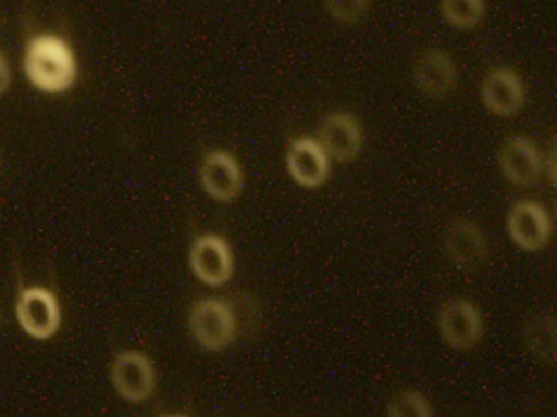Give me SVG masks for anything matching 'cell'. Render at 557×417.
I'll list each match as a JSON object with an SVG mask.
<instances>
[{
    "label": "cell",
    "instance_id": "obj_9",
    "mask_svg": "<svg viewBox=\"0 0 557 417\" xmlns=\"http://www.w3.org/2000/svg\"><path fill=\"white\" fill-rule=\"evenodd\" d=\"M199 178L205 192L220 203L234 201L245 186L240 163L236 161V156L224 149H213L205 153L199 167Z\"/></svg>",
    "mask_w": 557,
    "mask_h": 417
},
{
    "label": "cell",
    "instance_id": "obj_11",
    "mask_svg": "<svg viewBox=\"0 0 557 417\" xmlns=\"http://www.w3.org/2000/svg\"><path fill=\"white\" fill-rule=\"evenodd\" d=\"M413 81L418 90L429 99H447L457 88L456 61L443 49H426L418 54L413 70Z\"/></svg>",
    "mask_w": 557,
    "mask_h": 417
},
{
    "label": "cell",
    "instance_id": "obj_6",
    "mask_svg": "<svg viewBox=\"0 0 557 417\" xmlns=\"http://www.w3.org/2000/svg\"><path fill=\"white\" fill-rule=\"evenodd\" d=\"M190 269L207 287H224L234 271L228 242L218 235L197 236L190 244Z\"/></svg>",
    "mask_w": 557,
    "mask_h": 417
},
{
    "label": "cell",
    "instance_id": "obj_13",
    "mask_svg": "<svg viewBox=\"0 0 557 417\" xmlns=\"http://www.w3.org/2000/svg\"><path fill=\"white\" fill-rule=\"evenodd\" d=\"M482 103L497 117H513L527 104V86L511 67L491 70L481 86Z\"/></svg>",
    "mask_w": 557,
    "mask_h": 417
},
{
    "label": "cell",
    "instance_id": "obj_12",
    "mask_svg": "<svg viewBox=\"0 0 557 417\" xmlns=\"http://www.w3.org/2000/svg\"><path fill=\"white\" fill-rule=\"evenodd\" d=\"M315 138L330 159L338 163L354 161L363 149V130L351 111H334L326 115Z\"/></svg>",
    "mask_w": 557,
    "mask_h": 417
},
{
    "label": "cell",
    "instance_id": "obj_7",
    "mask_svg": "<svg viewBox=\"0 0 557 417\" xmlns=\"http://www.w3.org/2000/svg\"><path fill=\"white\" fill-rule=\"evenodd\" d=\"M447 260L463 271H479L488 260V244L481 226L472 219H454L443 232Z\"/></svg>",
    "mask_w": 557,
    "mask_h": 417
},
{
    "label": "cell",
    "instance_id": "obj_3",
    "mask_svg": "<svg viewBox=\"0 0 557 417\" xmlns=\"http://www.w3.org/2000/svg\"><path fill=\"white\" fill-rule=\"evenodd\" d=\"M188 328L205 351L228 349L238 332L232 305L218 296H207L193 303L188 312Z\"/></svg>",
    "mask_w": 557,
    "mask_h": 417
},
{
    "label": "cell",
    "instance_id": "obj_15",
    "mask_svg": "<svg viewBox=\"0 0 557 417\" xmlns=\"http://www.w3.org/2000/svg\"><path fill=\"white\" fill-rule=\"evenodd\" d=\"M522 339L532 357L543 364H554L557 355V328L554 315L536 313L527 321Z\"/></svg>",
    "mask_w": 557,
    "mask_h": 417
},
{
    "label": "cell",
    "instance_id": "obj_1",
    "mask_svg": "<svg viewBox=\"0 0 557 417\" xmlns=\"http://www.w3.org/2000/svg\"><path fill=\"white\" fill-rule=\"evenodd\" d=\"M24 74L38 92L52 97L65 94L76 86L79 74L76 51L61 34H34L24 52Z\"/></svg>",
    "mask_w": 557,
    "mask_h": 417
},
{
    "label": "cell",
    "instance_id": "obj_14",
    "mask_svg": "<svg viewBox=\"0 0 557 417\" xmlns=\"http://www.w3.org/2000/svg\"><path fill=\"white\" fill-rule=\"evenodd\" d=\"M499 167L507 182L516 186H532L543 174V155L534 142L524 136H509L499 149Z\"/></svg>",
    "mask_w": 557,
    "mask_h": 417
},
{
    "label": "cell",
    "instance_id": "obj_17",
    "mask_svg": "<svg viewBox=\"0 0 557 417\" xmlns=\"http://www.w3.org/2000/svg\"><path fill=\"white\" fill-rule=\"evenodd\" d=\"M434 414L432 403L420 391L406 389L399 391L388 401L391 417H431Z\"/></svg>",
    "mask_w": 557,
    "mask_h": 417
},
{
    "label": "cell",
    "instance_id": "obj_18",
    "mask_svg": "<svg viewBox=\"0 0 557 417\" xmlns=\"http://www.w3.org/2000/svg\"><path fill=\"white\" fill-rule=\"evenodd\" d=\"M330 17L341 26H357L370 11V0H324Z\"/></svg>",
    "mask_w": 557,
    "mask_h": 417
},
{
    "label": "cell",
    "instance_id": "obj_5",
    "mask_svg": "<svg viewBox=\"0 0 557 417\" xmlns=\"http://www.w3.org/2000/svg\"><path fill=\"white\" fill-rule=\"evenodd\" d=\"M436 326L443 340L456 351H470L479 346L484 334L481 309L463 296L449 299L438 307Z\"/></svg>",
    "mask_w": 557,
    "mask_h": 417
},
{
    "label": "cell",
    "instance_id": "obj_4",
    "mask_svg": "<svg viewBox=\"0 0 557 417\" xmlns=\"http://www.w3.org/2000/svg\"><path fill=\"white\" fill-rule=\"evenodd\" d=\"M109 378L115 392L127 403L149 401L157 384L151 357L136 349H124L115 353L109 367Z\"/></svg>",
    "mask_w": 557,
    "mask_h": 417
},
{
    "label": "cell",
    "instance_id": "obj_2",
    "mask_svg": "<svg viewBox=\"0 0 557 417\" xmlns=\"http://www.w3.org/2000/svg\"><path fill=\"white\" fill-rule=\"evenodd\" d=\"M15 317L29 339L51 340L63 324L61 301L49 287H22L15 299Z\"/></svg>",
    "mask_w": 557,
    "mask_h": 417
},
{
    "label": "cell",
    "instance_id": "obj_8",
    "mask_svg": "<svg viewBox=\"0 0 557 417\" xmlns=\"http://www.w3.org/2000/svg\"><path fill=\"white\" fill-rule=\"evenodd\" d=\"M286 172L301 188H320L329 182L330 156L313 136H297L286 149Z\"/></svg>",
    "mask_w": 557,
    "mask_h": 417
},
{
    "label": "cell",
    "instance_id": "obj_19",
    "mask_svg": "<svg viewBox=\"0 0 557 417\" xmlns=\"http://www.w3.org/2000/svg\"><path fill=\"white\" fill-rule=\"evenodd\" d=\"M13 81V72H11V63L7 59V54L0 51V97H4L11 88Z\"/></svg>",
    "mask_w": 557,
    "mask_h": 417
},
{
    "label": "cell",
    "instance_id": "obj_10",
    "mask_svg": "<svg viewBox=\"0 0 557 417\" xmlns=\"http://www.w3.org/2000/svg\"><path fill=\"white\" fill-rule=\"evenodd\" d=\"M507 232L522 251H541L552 238L549 213L536 201H518L507 213Z\"/></svg>",
    "mask_w": 557,
    "mask_h": 417
},
{
    "label": "cell",
    "instance_id": "obj_16",
    "mask_svg": "<svg viewBox=\"0 0 557 417\" xmlns=\"http://www.w3.org/2000/svg\"><path fill=\"white\" fill-rule=\"evenodd\" d=\"M486 13L484 0H441V15L456 29L468 31L482 22Z\"/></svg>",
    "mask_w": 557,
    "mask_h": 417
}]
</instances>
